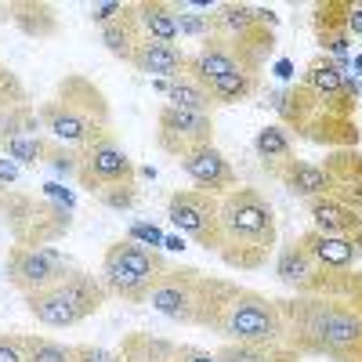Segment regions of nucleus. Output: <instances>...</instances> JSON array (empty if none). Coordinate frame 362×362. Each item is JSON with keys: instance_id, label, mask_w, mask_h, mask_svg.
I'll list each match as a JSON object with an SVG mask.
<instances>
[{"instance_id": "nucleus-41", "label": "nucleus", "mask_w": 362, "mask_h": 362, "mask_svg": "<svg viewBox=\"0 0 362 362\" xmlns=\"http://www.w3.org/2000/svg\"><path fill=\"white\" fill-rule=\"evenodd\" d=\"M0 362H25L22 334H0Z\"/></svg>"}, {"instance_id": "nucleus-27", "label": "nucleus", "mask_w": 362, "mask_h": 362, "mask_svg": "<svg viewBox=\"0 0 362 362\" xmlns=\"http://www.w3.org/2000/svg\"><path fill=\"white\" fill-rule=\"evenodd\" d=\"M134 15L141 22V33L148 40H163L177 44V15H174V0H134Z\"/></svg>"}, {"instance_id": "nucleus-19", "label": "nucleus", "mask_w": 362, "mask_h": 362, "mask_svg": "<svg viewBox=\"0 0 362 362\" xmlns=\"http://www.w3.org/2000/svg\"><path fill=\"white\" fill-rule=\"evenodd\" d=\"M305 297H322L362 315V272L358 268H319L305 286Z\"/></svg>"}, {"instance_id": "nucleus-7", "label": "nucleus", "mask_w": 362, "mask_h": 362, "mask_svg": "<svg viewBox=\"0 0 362 362\" xmlns=\"http://www.w3.org/2000/svg\"><path fill=\"white\" fill-rule=\"evenodd\" d=\"M0 221L15 239V247H51L69 235L73 206L47 192L11 189L8 196H0Z\"/></svg>"}, {"instance_id": "nucleus-2", "label": "nucleus", "mask_w": 362, "mask_h": 362, "mask_svg": "<svg viewBox=\"0 0 362 362\" xmlns=\"http://www.w3.org/2000/svg\"><path fill=\"white\" fill-rule=\"evenodd\" d=\"M286 344L300 358L362 362V315L322 297L290 293L279 297Z\"/></svg>"}, {"instance_id": "nucleus-45", "label": "nucleus", "mask_w": 362, "mask_h": 362, "mask_svg": "<svg viewBox=\"0 0 362 362\" xmlns=\"http://www.w3.org/2000/svg\"><path fill=\"white\" fill-rule=\"evenodd\" d=\"M355 247H358V257H362V228H358V235H355Z\"/></svg>"}, {"instance_id": "nucleus-34", "label": "nucleus", "mask_w": 362, "mask_h": 362, "mask_svg": "<svg viewBox=\"0 0 362 362\" xmlns=\"http://www.w3.org/2000/svg\"><path fill=\"white\" fill-rule=\"evenodd\" d=\"M174 15L181 37H196L199 44L210 37V11H203L196 0H174Z\"/></svg>"}, {"instance_id": "nucleus-4", "label": "nucleus", "mask_w": 362, "mask_h": 362, "mask_svg": "<svg viewBox=\"0 0 362 362\" xmlns=\"http://www.w3.org/2000/svg\"><path fill=\"white\" fill-rule=\"evenodd\" d=\"M37 112H40L44 134L73 148H83L87 141L112 131V109H109L105 90L80 73H66L58 80L54 98L40 102Z\"/></svg>"}, {"instance_id": "nucleus-18", "label": "nucleus", "mask_w": 362, "mask_h": 362, "mask_svg": "<svg viewBox=\"0 0 362 362\" xmlns=\"http://www.w3.org/2000/svg\"><path fill=\"white\" fill-rule=\"evenodd\" d=\"M235 69H254L243 54H239V47H232L228 40L221 37H206L196 51H189V76L206 83V80H214V76H225V73H235ZM257 73V69H254Z\"/></svg>"}, {"instance_id": "nucleus-20", "label": "nucleus", "mask_w": 362, "mask_h": 362, "mask_svg": "<svg viewBox=\"0 0 362 362\" xmlns=\"http://www.w3.org/2000/svg\"><path fill=\"white\" fill-rule=\"evenodd\" d=\"M131 66L145 76H153V80H174L189 69V51L181 47V44H163V40H141L134 58H131Z\"/></svg>"}, {"instance_id": "nucleus-5", "label": "nucleus", "mask_w": 362, "mask_h": 362, "mask_svg": "<svg viewBox=\"0 0 362 362\" xmlns=\"http://www.w3.org/2000/svg\"><path fill=\"white\" fill-rule=\"evenodd\" d=\"M232 286H235L232 279L210 276V272H203V268L167 264V272L153 286L145 305H153V312H160L163 319H170L177 326H199V329H210V334H214L218 315L225 308Z\"/></svg>"}, {"instance_id": "nucleus-3", "label": "nucleus", "mask_w": 362, "mask_h": 362, "mask_svg": "<svg viewBox=\"0 0 362 362\" xmlns=\"http://www.w3.org/2000/svg\"><path fill=\"white\" fill-rule=\"evenodd\" d=\"M279 247V221L268 196L254 185H235L221 196V250L218 257L235 272H257Z\"/></svg>"}, {"instance_id": "nucleus-31", "label": "nucleus", "mask_w": 362, "mask_h": 362, "mask_svg": "<svg viewBox=\"0 0 362 362\" xmlns=\"http://www.w3.org/2000/svg\"><path fill=\"white\" fill-rule=\"evenodd\" d=\"M279 185H283L290 196L305 199V203L315 199V196H322V192H329L322 167H319V163H308V160H293V163L279 174Z\"/></svg>"}, {"instance_id": "nucleus-6", "label": "nucleus", "mask_w": 362, "mask_h": 362, "mask_svg": "<svg viewBox=\"0 0 362 362\" xmlns=\"http://www.w3.org/2000/svg\"><path fill=\"white\" fill-rule=\"evenodd\" d=\"M22 300H25V312L40 326L69 329V326H80L90 315H98L105 308V300H109V290L102 286V279L95 276V272L69 268L58 283H51L37 293H25Z\"/></svg>"}, {"instance_id": "nucleus-14", "label": "nucleus", "mask_w": 362, "mask_h": 362, "mask_svg": "<svg viewBox=\"0 0 362 362\" xmlns=\"http://www.w3.org/2000/svg\"><path fill=\"white\" fill-rule=\"evenodd\" d=\"M69 257H62L54 247H11L8 250V283L25 297L51 283H58L69 272Z\"/></svg>"}, {"instance_id": "nucleus-1", "label": "nucleus", "mask_w": 362, "mask_h": 362, "mask_svg": "<svg viewBox=\"0 0 362 362\" xmlns=\"http://www.w3.org/2000/svg\"><path fill=\"white\" fill-rule=\"evenodd\" d=\"M268 105L293 138L322 148H358V80L326 54H315L297 83L268 90Z\"/></svg>"}, {"instance_id": "nucleus-21", "label": "nucleus", "mask_w": 362, "mask_h": 362, "mask_svg": "<svg viewBox=\"0 0 362 362\" xmlns=\"http://www.w3.org/2000/svg\"><path fill=\"white\" fill-rule=\"evenodd\" d=\"M308 218H312V228L322 232V235H348V239H355L358 228H362L358 210L341 203L337 196H329V192L308 199Z\"/></svg>"}, {"instance_id": "nucleus-40", "label": "nucleus", "mask_w": 362, "mask_h": 362, "mask_svg": "<svg viewBox=\"0 0 362 362\" xmlns=\"http://www.w3.org/2000/svg\"><path fill=\"white\" fill-rule=\"evenodd\" d=\"M69 362H124V355L112 348H102V344H73Z\"/></svg>"}, {"instance_id": "nucleus-15", "label": "nucleus", "mask_w": 362, "mask_h": 362, "mask_svg": "<svg viewBox=\"0 0 362 362\" xmlns=\"http://www.w3.org/2000/svg\"><path fill=\"white\" fill-rule=\"evenodd\" d=\"M177 167H181V174H185L196 189L214 192V196H225V192H232V189L239 185L232 160L221 153L218 145H199V148H192V153H185V156L177 160Z\"/></svg>"}, {"instance_id": "nucleus-29", "label": "nucleus", "mask_w": 362, "mask_h": 362, "mask_svg": "<svg viewBox=\"0 0 362 362\" xmlns=\"http://www.w3.org/2000/svg\"><path fill=\"white\" fill-rule=\"evenodd\" d=\"M116 351L124 355V362H174L177 341L156 337V334H148V329H134V334H124Z\"/></svg>"}, {"instance_id": "nucleus-37", "label": "nucleus", "mask_w": 362, "mask_h": 362, "mask_svg": "<svg viewBox=\"0 0 362 362\" xmlns=\"http://www.w3.org/2000/svg\"><path fill=\"white\" fill-rule=\"evenodd\" d=\"M44 170H51L54 177H76V170H80V153H76L73 145H62V141H54V138H51Z\"/></svg>"}, {"instance_id": "nucleus-35", "label": "nucleus", "mask_w": 362, "mask_h": 362, "mask_svg": "<svg viewBox=\"0 0 362 362\" xmlns=\"http://www.w3.org/2000/svg\"><path fill=\"white\" fill-rule=\"evenodd\" d=\"M25 341V362H69L73 358V344L54 341L44 334H22Z\"/></svg>"}, {"instance_id": "nucleus-17", "label": "nucleus", "mask_w": 362, "mask_h": 362, "mask_svg": "<svg viewBox=\"0 0 362 362\" xmlns=\"http://www.w3.org/2000/svg\"><path fill=\"white\" fill-rule=\"evenodd\" d=\"M319 167L326 174L329 196H337L341 203L355 206L362 214V153L358 148H334V153H326Z\"/></svg>"}, {"instance_id": "nucleus-44", "label": "nucleus", "mask_w": 362, "mask_h": 362, "mask_svg": "<svg viewBox=\"0 0 362 362\" xmlns=\"http://www.w3.org/2000/svg\"><path fill=\"white\" fill-rule=\"evenodd\" d=\"M0 22H11V4H8V0L0 4Z\"/></svg>"}, {"instance_id": "nucleus-8", "label": "nucleus", "mask_w": 362, "mask_h": 362, "mask_svg": "<svg viewBox=\"0 0 362 362\" xmlns=\"http://www.w3.org/2000/svg\"><path fill=\"white\" fill-rule=\"evenodd\" d=\"M167 264L170 261L156 247L138 243V239L127 235V239H112L105 247L98 279L109 290V297H119V300H127V305H145L153 286L167 272Z\"/></svg>"}, {"instance_id": "nucleus-36", "label": "nucleus", "mask_w": 362, "mask_h": 362, "mask_svg": "<svg viewBox=\"0 0 362 362\" xmlns=\"http://www.w3.org/2000/svg\"><path fill=\"white\" fill-rule=\"evenodd\" d=\"M22 105H33V98H29V90L18 80V73L0 58V119H4L8 112H15V109H22Z\"/></svg>"}, {"instance_id": "nucleus-24", "label": "nucleus", "mask_w": 362, "mask_h": 362, "mask_svg": "<svg viewBox=\"0 0 362 362\" xmlns=\"http://www.w3.org/2000/svg\"><path fill=\"white\" fill-rule=\"evenodd\" d=\"M319 272V264L312 261V254L305 250L300 235H293L290 243L276 247V279L290 290V293H305L308 279Z\"/></svg>"}, {"instance_id": "nucleus-28", "label": "nucleus", "mask_w": 362, "mask_h": 362, "mask_svg": "<svg viewBox=\"0 0 362 362\" xmlns=\"http://www.w3.org/2000/svg\"><path fill=\"white\" fill-rule=\"evenodd\" d=\"M203 87L210 90V98H214L218 109H225V105H243V102H250L257 90H261V73H254V69H235V73H225V76L206 80Z\"/></svg>"}, {"instance_id": "nucleus-30", "label": "nucleus", "mask_w": 362, "mask_h": 362, "mask_svg": "<svg viewBox=\"0 0 362 362\" xmlns=\"http://www.w3.org/2000/svg\"><path fill=\"white\" fill-rule=\"evenodd\" d=\"M160 87H163V95H167V105H174V109H189V112H203V116H214L218 112L214 98H210V90L199 80H192L189 73H181V76H174V80H167Z\"/></svg>"}, {"instance_id": "nucleus-42", "label": "nucleus", "mask_w": 362, "mask_h": 362, "mask_svg": "<svg viewBox=\"0 0 362 362\" xmlns=\"http://www.w3.org/2000/svg\"><path fill=\"white\" fill-rule=\"evenodd\" d=\"M18 181H22V167L15 160L0 156V196H8L11 189H18Z\"/></svg>"}, {"instance_id": "nucleus-39", "label": "nucleus", "mask_w": 362, "mask_h": 362, "mask_svg": "<svg viewBox=\"0 0 362 362\" xmlns=\"http://www.w3.org/2000/svg\"><path fill=\"white\" fill-rule=\"evenodd\" d=\"M124 11H127V4H124V0H95V4L87 8V18H90V22H95V25L102 29V25L116 22V18L124 15Z\"/></svg>"}, {"instance_id": "nucleus-22", "label": "nucleus", "mask_w": 362, "mask_h": 362, "mask_svg": "<svg viewBox=\"0 0 362 362\" xmlns=\"http://www.w3.org/2000/svg\"><path fill=\"white\" fill-rule=\"evenodd\" d=\"M254 156H257V163H261V170H264L268 177L279 181V174L297 160V153H293V134H290L283 124H264V127L257 131V138H254Z\"/></svg>"}, {"instance_id": "nucleus-11", "label": "nucleus", "mask_w": 362, "mask_h": 362, "mask_svg": "<svg viewBox=\"0 0 362 362\" xmlns=\"http://www.w3.org/2000/svg\"><path fill=\"white\" fill-rule=\"evenodd\" d=\"M167 221L206 254L221 250V196L203 189H174L167 196Z\"/></svg>"}, {"instance_id": "nucleus-9", "label": "nucleus", "mask_w": 362, "mask_h": 362, "mask_svg": "<svg viewBox=\"0 0 362 362\" xmlns=\"http://www.w3.org/2000/svg\"><path fill=\"white\" fill-rule=\"evenodd\" d=\"M276 11L261 8V4H243V0H221L210 11V37H221L232 47H239V54L247 62L264 73L268 58L276 54Z\"/></svg>"}, {"instance_id": "nucleus-10", "label": "nucleus", "mask_w": 362, "mask_h": 362, "mask_svg": "<svg viewBox=\"0 0 362 362\" xmlns=\"http://www.w3.org/2000/svg\"><path fill=\"white\" fill-rule=\"evenodd\" d=\"M214 334H221L225 341H239V344H286L279 300L235 283L218 315Z\"/></svg>"}, {"instance_id": "nucleus-26", "label": "nucleus", "mask_w": 362, "mask_h": 362, "mask_svg": "<svg viewBox=\"0 0 362 362\" xmlns=\"http://www.w3.org/2000/svg\"><path fill=\"white\" fill-rule=\"evenodd\" d=\"M98 40H102V47H105L112 58H119V62L131 66V58H134L138 44L145 40L141 22H138V15H134V4H127V11L119 15L116 22L102 25V29H98Z\"/></svg>"}, {"instance_id": "nucleus-38", "label": "nucleus", "mask_w": 362, "mask_h": 362, "mask_svg": "<svg viewBox=\"0 0 362 362\" xmlns=\"http://www.w3.org/2000/svg\"><path fill=\"white\" fill-rule=\"evenodd\" d=\"M95 199L102 203V206H109V210H134L138 206V181H124V185H109V189H102V192H95Z\"/></svg>"}, {"instance_id": "nucleus-23", "label": "nucleus", "mask_w": 362, "mask_h": 362, "mask_svg": "<svg viewBox=\"0 0 362 362\" xmlns=\"http://www.w3.org/2000/svg\"><path fill=\"white\" fill-rule=\"evenodd\" d=\"M11 4V25L29 40H54L58 37V11L47 0H8Z\"/></svg>"}, {"instance_id": "nucleus-16", "label": "nucleus", "mask_w": 362, "mask_h": 362, "mask_svg": "<svg viewBox=\"0 0 362 362\" xmlns=\"http://www.w3.org/2000/svg\"><path fill=\"white\" fill-rule=\"evenodd\" d=\"M312 33H315V44L322 47L326 58H341L348 54L355 33H351V0H322L312 11Z\"/></svg>"}, {"instance_id": "nucleus-12", "label": "nucleus", "mask_w": 362, "mask_h": 362, "mask_svg": "<svg viewBox=\"0 0 362 362\" xmlns=\"http://www.w3.org/2000/svg\"><path fill=\"white\" fill-rule=\"evenodd\" d=\"M80 153V170H76V185L95 196L109 185H124V181H138L134 174V160L127 156V148L119 145V138L109 131L95 141H87L83 148H76Z\"/></svg>"}, {"instance_id": "nucleus-33", "label": "nucleus", "mask_w": 362, "mask_h": 362, "mask_svg": "<svg viewBox=\"0 0 362 362\" xmlns=\"http://www.w3.org/2000/svg\"><path fill=\"white\" fill-rule=\"evenodd\" d=\"M47 148H51V134H44V131L0 138V153H4L8 160H15L18 167H44Z\"/></svg>"}, {"instance_id": "nucleus-32", "label": "nucleus", "mask_w": 362, "mask_h": 362, "mask_svg": "<svg viewBox=\"0 0 362 362\" xmlns=\"http://www.w3.org/2000/svg\"><path fill=\"white\" fill-rule=\"evenodd\" d=\"M214 355H218V362H305L290 344H239V341H225Z\"/></svg>"}, {"instance_id": "nucleus-25", "label": "nucleus", "mask_w": 362, "mask_h": 362, "mask_svg": "<svg viewBox=\"0 0 362 362\" xmlns=\"http://www.w3.org/2000/svg\"><path fill=\"white\" fill-rule=\"evenodd\" d=\"M300 243H305V250L312 254L319 268H355L358 261V247L348 235H322L308 228V232H300Z\"/></svg>"}, {"instance_id": "nucleus-43", "label": "nucleus", "mask_w": 362, "mask_h": 362, "mask_svg": "<svg viewBox=\"0 0 362 362\" xmlns=\"http://www.w3.org/2000/svg\"><path fill=\"white\" fill-rule=\"evenodd\" d=\"M174 362H218V355L206 348H196V344H177Z\"/></svg>"}, {"instance_id": "nucleus-13", "label": "nucleus", "mask_w": 362, "mask_h": 362, "mask_svg": "<svg viewBox=\"0 0 362 362\" xmlns=\"http://www.w3.org/2000/svg\"><path fill=\"white\" fill-rule=\"evenodd\" d=\"M214 134H218L214 116L174 109V105H163L156 116V148L163 156H170L174 163L199 145H214Z\"/></svg>"}]
</instances>
